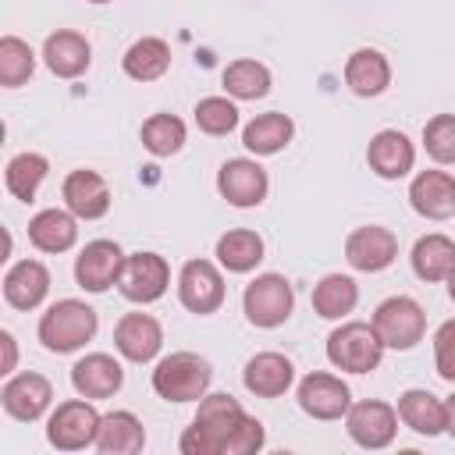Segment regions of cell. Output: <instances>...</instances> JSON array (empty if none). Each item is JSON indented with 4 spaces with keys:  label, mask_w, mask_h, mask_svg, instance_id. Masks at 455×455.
Returning <instances> with one entry per match:
<instances>
[{
    "label": "cell",
    "mask_w": 455,
    "mask_h": 455,
    "mask_svg": "<svg viewBox=\"0 0 455 455\" xmlns=\"http://www.w3.org/2000/svg\"><path fill=\"white\" fill-rule=\"evenodd\" d=\"M121 68H124V75L135 78V82H156V78L171 68V46H167L164 39H156V36H142V39H135V43L124 50Z\"/></svg>",
    "instance_id": "f1b7e54d"
},
{
    "label": "cell",
    "mask_w": 455,
    "mask_h": 455,
    "mask_svg": "<svg viewBox=\"0 0 455 455\" xmlns=\"http://www.w3.org/2000/svg\"><path fill=\"white\" fill-rule=\"evenodd\" d=\"M36 71V53L25 39L18 36H4L0 39V85L14 89L21 82H28V75Z\"/></svg>",
    "instance_id": "d590c367"
},
{
    "label": "cell",
    "mask_w": 455,
    "mask_h": 455,
    "mask_svg": "<svg viewBox=\"0 0 455 455\" xmlns=\"http://www.w3.org/2000/svg\"><path fill=\"white\" fill-rule=\"evenodd\" d=\"M380 355H384V341L373 323L352 320L331 331L327 338V359L345 373H370L380 366Z\"/></svg>",
    "instance_id": "277c9868"
},
{
    "label": "cell",
    "mask_w": 455,
    "mask_h": 455,
    "mask_svg": "<svg viewBox=\"0 0 455 455\" xmlns=\"http://www.w3.org/2000/svg\"><path fill=\"white\" fill-rule=\"evenodd\" d=\"M444 281H448V295H451V302H455V270H451Z\"/></svg>",
    "instance_id": "b9f144b4"
},
{
    "label": "cell",
    "mask_w": 455,
    "mask_h": 455,
    "mask_svg": "<svg viewBox=\"0 0 455 455\" xmlns=\"http://www.w3.org/2000/svg\"><path fill=\"white\" fill-rule=\"evenodd\" d=\"M384 341V348H412L423 341V331H427V313L416 299L409 295H391L384 299L377 309H373V320H370Z\"/></svg>",
    "instance_id": "5b68a950"
},
{
    "label": "cell",
    "mask_w": 455,
    "mask_h": 455,
    "mask_svg": "<svg viewBox=\"0 0 455 455\" xmlns=\"http://www.w3.org/2000/svg\"><path fill=\"white\" fill-rule=\"evenodd\" d=\"M427 156L437 164H455V114H437L423 128Z\"/></svg>",
    "instance_id": "74e56055"
},
{
    "label": "cell",
    "mask_w": 455,
    "mask_h": 455,
    "mask_svg": "<svg viewBox=\"0 0 455 455\" xmlns=\"http://www.w3.org/2000/svg\"><path fill=\"white\" fill-rule=\"evenodd\" d=\"M267 188H270L267 171H263L256 160H249V156H235V160H228V164L217 171V192H220L231 206H242V210L259 206V203L267 199Z\"/></svg>",
    "instance_id": "7c38bea8"
},
{
    "label": "cell",
    "mask_w": 455,
    "mask_h": 455,
    "mask_svg": "<svg viewBox=\"0 0 455 455\" xmlns=\"http://www.w3.org/2000/svg\"><path fill=\"white\" fill-rule=\"evenodd\" d=\"M142 444H146V430H142L135 412L114 409L100 419L96 451H103V455H135V451H142Z\"/></svg>",
    "instance_id": "d4e9b609"
},
{
    "label": "cell",
    "mask_w": 455,
    "mask_h": 455,
    "mask_svg": "<svg viewBox=\"0 0 455 455\" xmlns=\"http://www.w3.org/2000/svg\"><path fill=\"white\" fill-rule=\"evenodd\" d=\"M46 171H50V164H46L43 153H18V156H11L7 171H4L7 192H11L14 199H21V203H32V199H36V188H39L43 178H46Z\"/></svg>",
    "instance_id": "836d02e7"
},
{
    "label": "cell",
    "mask_w": 455,
    "mask_h": 455,
    "mask_svg": "<svg viewBox=\"0 0 455 455\" xmlns=\"http://www.w3.org/2000/svg\"><path fill=\"white\" fill-rule=\"evenodd\" d=\"M0 345H4V370H0V373H11V370H14V359H18L14 334H11V331H0Z\"/></svg>",
    "instance_id": "ab89813d"
},
{
    "label": "cell",
    "mask_w": 455,
    "mask_h": 455,
    "mask_svg": "<svg viewBox=\"0 0 455 455\" xmlns=\"http://www.w3.org/2000/svg\"><path fill=\"white\" fill-rule=\"evenodd\" d=\"M242 380H245V387H249L252 395H259V398H281V395L291 387V380H295V366H291V359L281 355V352H259V355H252V359L245 363Z\"/></svg>",
    "instance_id": "7402d4cb"
},
{
    "label": "cell",
    "mask_w": 455,
    "mask_h": 455,
    "mask_svg": "<svg viewBox=\"0 0 455 455\" xmlns=\"http://www.w3.org/2000/svg\"><path fill=\"white\" fill-rule=\"evenodd\" d=\"M291 306H295V291L281 274H259L256 281L245 284L242 309L256 327H281L291 316Z\"/></svg>",
    "instance_id": "8992f818"
},
{
    "label": "cell",
    "mask_w": 455,
    "mask_h": 455,
    "mask_svg": "<svg viewBox=\"0 0 455 455\" xmlns=\"http://www.w3.org/2000/svg\"><path fill=\"white\" fill-rule=\"evenodd\" d=\"M114 345L128 363H149L164 345V327L149 313H124L114 327Z\"/></svg>",
    "instance_id": "e0dca14e"
},
{
    "label": "cell",
    "mask_w": 455,
    "mask_h": 455,
    "mask_svg": "<svg viewBox=\"0 0 455 455\" xmlns=\"http://www.w3.org/2000/svg\"><path fill=\"white\" fill-rule=\"evenodd\" d=\"M345 85L355 92V96H380L387 85H391V64L380 50H355L348 60H345Z\"/></svg>",
    "instance_id": "484cf974"
},
{
    "label": "cell",
    "mask_w": 455,
    "mask_h": 455,
    "mask_svg": "<svg viewBox=\"0 0 455 455\" xmlns=\"http://www.w3.org/2000/svg\"><path fill=\"white\" fill-rule=\"evenodd\" d=\"M217 259L231 274H249L263 259V238L249 228H235V231L217 238Z\"/></svg>",
    "instance_id": "4dcf8cb0"
},
{
    "label": "cell",
    "mask_w": 455,
    "mask_h": 455,
    "mask_svg": "<svg viewBox=\"0 0 455 455\" xmlns=\"http://www.w3.org/2000/svg\"><path fill=\"white\" fill-rule=\"evenodd\" d=\"M71 384L82 398H110L114 391H121L124 384V370L114 355L107 352H92L85 359H78L71 366Z\"/></svg>",
    "instance_id": "ffe728a7"
},
{
    "label": "cell",
    "mask_w": 455,
    "mask_h": 455,
    "mask_svg": "<svg viewBox=\"0 0 455 455\" xmlns=\"http://www.w3.org/2000/svg\"><path fill=\"white\" fill-rule=\"evenodd\" d=\"M60 196H64V206L78 220H100L110 210V185L103 181V174L85 171V167H78L64 178Z\"/></svg>",
    "instance_id": "2e32d148"
},
{
    "label": "cell",
    "mask_w": 455,
    "mask_h": 455,
    "mask_svg": "<svg viewBox=\"0 0 455 455\" xmlns=\"http://www.w3.org/2000/svg\"><path fill=\"white\" fill-rule=\"evenodd\" d=\"M444 430L455 437V395L444 402Z\"/></svg>",
    "instance_id": "60d3db41"
},
{
    "label": "cell",
    "mask_w": 455,
    "mask_h": 455,
    "mask_svg": "<svg viewBox=\"0 0 455 455\" xmlns=\"http://www.w3.org/2000/svg\"><path fill=\"white\" fill-rule=\"evenodd\" d=\"M291 135H295L291 117L270 110V114H259V117H252V121L245 124L242 146H245L249 153H256V156H274V153H281V149L291 142Z\"/></svg>",
    "instance_id": "83f0119b"
},
{
    "label": "cell",
    "mask_w": 455,
    "mask_h": 455,
    "mask_svg": "<svg viewBox=\"0 0 455 455\" xmlns=\"http://www.w3.org/2000/svg\"><path fill=\"white\" fill-rule=\"evenodd\" d=\"M50 291V270L39 259H18L4 274V299L14 309H36Z\"/></svg>",
    "instance_id": "603a6c76"
},
{
    "label": "cell",
    "mask_w": 455,
    "mask_h": 455,
    "mask_svg": "<svg viewBox=\"0 0 455 455\" xmlns=\"http://www.w3.org/2000/svg\"><path fill=\"white\" fill-rule=\"evenodd\" d=\"M359 302V288L348 274H327L316 288H313V309L323 316V320H341L355 309Z\"/></svg>",
    "instance_id": "1f68e13d"
},
{
    "label": "cell",
    "mask_w": 455,
    "mask_h": 455,
    "mask_svg": "<svg viewBox=\"0 0 455 455\" xmlns=\"http://www.w3.org/2000/svg\"><path fill=\"white\" fill-rule=\"evenodd\" d=\"M196 124L206 135H228L238 128V107L228 96H206L196 103Z\"/></svg>",
    "instance_id": "8d00e7d4"
},
{
    "label": "cell",
    "mask_w": 455,
    "mask_h": 455,
    "mask_svg": "<svg viewBox=\"0 0 455 455\" xmlns=\"http://www.w3.org/2000/svg\"><path fill=\"white\" fill-rule=\"evenodd\" d=\"M395 256H398V238L391 228L363 224L345 238V259L363 274H377V270L391 267Z\"/></svg>",
    "instance_id": "4fadbf2b"
},
{
    "label": "cell",
    "mask_w": 455,
    "mask_h": 455,
    "mask_svg": "<svg viewBox=\"0 0 455 455\" xmlns=\"http://www.w3.org/2000/svg\"><path fill=\"white\" fill-rule=\"evenodd\" d=\"M43 60L57 78H78L92 60V46H89V39L82 32L57 28L43 43Z\"/></svg>",
    "instance_id": "44dd1931"
},
{
    "label": "cell",
    "mask_w": 455,
    "mask_h": 455,
    "mask_svg": "<svg viewBox=\"0 0 455 455\" xmlns=\"http://www.w3.org/2000/svg\"><path fill=\"white\" fill-rule=\"evenodd\" d=\"M366 164H370L373 174L395 181V178H405V174L412 171L416 149H412V142H409L405 132L384 128V132H377V135L370 139V146H366Z\"/></svg>",
    "instance_id": "ac0fdd59"
},
{
    "label": "cell",
    "mask_w": 455,
    "mask_h": 455,
    "mask_svg": "<svg viewBox=\"0 0 455 455\" xmlns=\"http://www.w3.org/2000/svg\"><path fill=\"white\" fill-rule=\"evenodd\" d=\"M245 419L249 412L231 395H203L192 427L181 434V451L185 455H228Z\"/></svg>",
    "instance_id": "6da1fadb"
},
{
    "label": "cell",
    "mask_w": 455,
    "mask_h": 455,
    "mask_svg": "<svg viewBox=\"0 0 455 455\" xmlns=\"http://www.w3.org/2000/svg\"><path fill=\"white\" fill-rule=\"evenodd\" d=\"M78 238V220L71 210H39L32 220H28V242L39 249V252H68Z\"/></svg>",
    "instance_id": "cb8c5ba5"
},
{
    "label": "cell",
    "mask_w": 455,
    "mask_h": 455,
    "mask_svg": "<svg viewBox=\"0 0 455 455\" xmlns=\"http://www.w3.org/2000/svg\"><path fill=\"white\" fill-rule=\"evenodd\" d=\"M345 430L359 448H387L398 434V409L377 398L355 402L345 412Z\"/></svg>",
    "instance_id": "9c48e42d"
},
{
    "label": "cell",
    "mask_w": 455,
    "mask_h": 455,
    "mask_svg": "<svg viewBox=\"0 0 455 455\" xmlns=\"http://www.w3.org/2000/svg\"><path fill=\"white\" fill-rule=\"evenodd\" d=\"M96 327H100V320H96L92 306H85L78 299H60L43 313L39 341L50 352H75L96 334Z\"/></svg>",
    "instance_id": "7a4b0ae2"
},
{
    "label": "cell",
    "mask_w": 455,
    "mask_h": 455,
    "mask_svg": "<svg viewBox=\"0 0 455 455\" xmlns=\"http://www.w3.org/2000/svg\"><path fill=\"white\" fill-rule=\"evenodd\" d=\"M167 284H171V267H167L164 256H156V252L124 256V270H121L117 288H121V295L128 302H142V306L156 302L167 291Z\"/></svg>",
    "instance_id": "ba28073f"
},
{
    "label": "cell",
    "mask_w": 455,
    "mask_h": 455,
    "mask_svg": "<svg viewBox=\"0 0 455 455\" xmlns=\"http://www.w3.org/2000/svg\"><path fill=\"white\" fill-rule=\"evenodd\" d=\"M352 405V391L334 373H306L299 380V409L313 419H341Z\"/></svg>",
    "instance_id": "8fae6325"
},
{
    "label": "cell",
    "mask_w": 455,
    "mask_h": 455,
    "mask_svg": "<svg viewBox=\"0 0 455 455\" xmlns=\"http://www.w3.org/2000/svg\"><path fill=\"white\" fill-rule=\"evenodd\" d=\"M121 270H124V252L117 242L110 238H96L89 242L78 259H75V281L85 288V291H107L110 284L121 281Z\"/></svg>",
    "instance_id": "5bb4252c"
},
{
    "label": "cell",
    "mask_w": 455,
    "mask_h": 455,
    "mask_svg": "<svg viewBox=\"0 0 455 455\" xmlns=\"http://www.w3.org/2000/svg\"><path fill=\"white\" fill-rule=\"evenodd\" d=\"M142 146L153 156H171L185 146V121L174 114H153L142 124Z\"/></svg>",
    "instance_id": "e575fe53"
},
{
    "label": "cell",
    "mask_w": 455,
    "mask_h": 455,
    "mask_svg": "<svg viewBox=\"0 0 455 455\" xmlns=\"http://www.w3.org/2000/svg\"><path fill=\"white\" fill-rule=\"evenodd\" d=\"M0 402H4L7 416L21 419V423H32V419H39V416L50 409V402H53V384H50L43 373H32V370H28V373H18V377H11V380L4 384Z\"/></svg>",
    "instance_id": "9a60e30c"
},
{
    "label": "cell",
    "mask_w": 455,
    "mask_h": 455,
    "mask_svg": "<svg viewBox=\"0 0 455 455\" xmlns=\"http://www.w3.org/2000/svg\"><path fill=\"white\" fill-rule=\"evenodd\" d=\"M409 203L427 220H444L455 213V178L448 171H419L409 185Z\"/></svg>",
    "instance_id": "d6986e66"
},
{
    "label": "cell",
    "mask_w": 455,
    "mask_h": 455,
    "mask_svg": "<svg viewBox=\"0 0 455 455\" xmlns=\"http://www.w3.org/2000/svg\"><path fill=\"white\" fill-rule=\"evenodd\" d=\"M89 4H107V0H89Z\"/></svg>",
    "instance_id": "7bdbcfd3"
},
{
    "label": "cell",
    "mask_w": 455,
    "mask_h": 455,
    "mask_svg": "<svg viewBox=\"0 0 455 455\" xmlns=\"http://www.w3.org/2000/svg\"><path fill=\"white\" fill-rule=\"evenodd\" d=\"M220 82H224L228 96H235V100H259L270 92V68L252 57H242L224 68Z\"/></svg>",
    "instance_id": "d6a6232c"
},
{
    "label": "cell",
    "mask_w": 455,
    "mask_h": 455,
    "mask_svg": "<svg viewBox=\"0 0 455 455\" xmlns=\"http://www.w3.org/2000/svg\"><path fill=\"white\" fill-rule=\"evenodd\" d=\"M213 380V370L196 352H171L153 370V391L164 402H199Z\"/></svg>",
    "instance_id": "3957f363"
},
{
    "label": "cell",
    "mask_w": 455,
    "mask_h": 455,
    "mask_svg": "<svg viewBox=\"0 0 455 455\" xmlns=\"http://www.w3.org/2000/svg\"><path fill=\"white\" fill-rule=\"evenodd\" d=\"M178 299L188 313L210 316L224 302V277L210 259H188L178 274Z\"/></svg>",
    "instance_id": "30bf717a"
},
{
    "label": "cell",
    "mask_w": 455,
    "mask_h": 455,
    "mask_svg": "<svg viewBox=\"0 0 455 455\" xmlns=\"http://www.w3.org/2000/svg\"><path fill=\"white\" fill-rule=\"evenodd\" d=\"M398 419L423 437H437L444 430V402L423 387H409L398 395Z\"/></svg>",
    "instance_id": "4316f807"
},
{
    "label": "cell",
    "mask_w": 455,
    "mask_h": 455,
    "mask_svg": "<svg viewBox=\"0 0 455 455\" xmlns=\"http://www.w3.org/2000/svg\"><path fill=\"white\" fill-rule=\"evenodd\" d=\"M409 259L419 281H444L455 270V242L448 235H423Z\"/></svg>",
    "instance_id": "f546056e"
},
{
    "label": "cell",
    "mask_w": 455,
    "mask_h": 455,
    "mask_svg": "<svg viewBox=\"0 0 455 455\" xmlns=\"http://www.w3.org/2000/svg\"><path fill=\"white\" fill-rule=\"evenodd\" d=\"M100 412L92 409V402L75 398V402H60L46 423V441L57 451H82L89 444H96L100 434Z\"/></svg>",
    "instance_id": "52a82bcc"
},
{
    "label": "cell",
    "mask_w": 455,
    "mask_h": 455,
    "mask_svg": "<svg viewBox=\"0 0 455 455\" xmlns=\"http://www.w3.org/2000/svg\"><path fill=\"white\" fill-rule=\"evenodd\" d=\"M434 366L441 380L455 384V320H444L434 334Z\"/></svg>",
    "instance_id": "f35d334b"
}]
</instances>
